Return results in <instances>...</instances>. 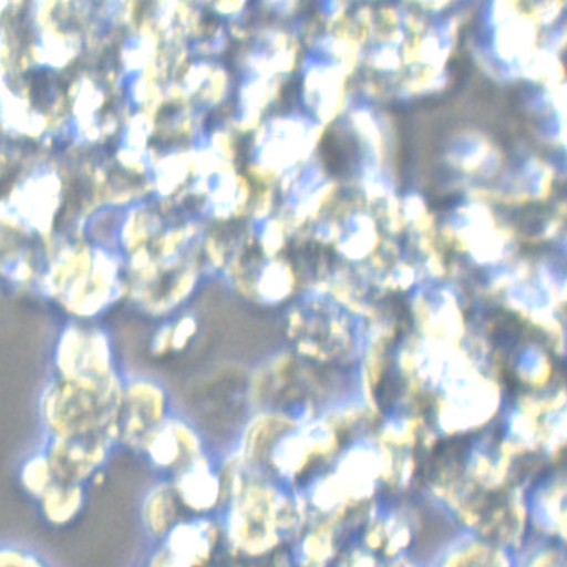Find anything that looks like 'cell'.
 <instances>
[{
    "mask_svg": "<svg viewBox=\"0 0 567 567\" xmlns=\"http://www.w3.org/2000/svg\"><path fill=\"white\" fill-rule=\"evenodd\" d=\"M551 63V61L549 60V58H545V73H549V70H551V68L549 66V64ZM538 64L539 66H544V56H539L538 58ZM537 70H544V69H540V68H536Z\"/></svg>",
    "mask_w": 567,
    "mask_h": 567,
    "instance_id": "cell-1",
    "label": "cell"
}]
</instances>
